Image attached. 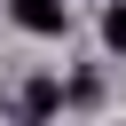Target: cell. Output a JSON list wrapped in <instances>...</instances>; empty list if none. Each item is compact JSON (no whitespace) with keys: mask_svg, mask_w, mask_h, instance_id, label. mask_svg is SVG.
Returning a JSON list of instances; mask_svg holds the SVG:
<instances>
[{"mask_svg":"<svg viewBox=\"0 0 126 126\" xmlns=\"http://www.w3.org/2000/svg\"><path fill=\"white\" fill-rule=\"evenodd\" d=\"M55 110H63V87H55V79H32V87H24V118L39 126V118H55Z\"/></svg>","mask_w":126,"mask_h":126,"instance_id":"obj_2","label":"cell"},{"mask_svg":"<svg viewBox=\"0 0 126 126\" xmlns=\"http://www.w3.org/2000/svg\"><path fill=\"white\" fill-rule=\"evenodd\" d=\"M102 39H110V47H118V55H126V0H118V8H110V16H102Z\"/></svg>","mask_w":126,"mask_h":126,"instance_id":"obj_3","label":"cell"},{"mask_svg":"<svg viewBox=\"0 0 126 126\" xmlns=\"http://www.w3.org/2000/svg\"><path fill=\"white\" fill-rule=\"evenodd\" d=\"M8 16H16L24 32H39V39H55V32L71 24V0H8Z\"/></svg>","mask_w":126,"mask_h":126,"instance_id":"obj_1","label":"cell"}]
</instances>
